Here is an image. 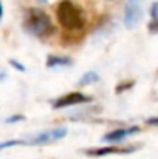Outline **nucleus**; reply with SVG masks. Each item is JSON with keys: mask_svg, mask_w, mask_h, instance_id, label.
Listing matches in <instances>:
<instances>
[{"mask_svg": "<svg viewBox=\"0 0 158 159\" xmlns=\"http://www.w3.org/2000/svg\"><path fill=\"white\" fill-rule=\"evenodd\" d=\"M23 28H25L26 33H30L31 36L39 37V39L50 37L56 31L48 14H45L42 9H36V8H31V9L26 11Z\"/></svg>", "mask_w": 158, "mask_h": 159, "instance_id": "1", "label": "nucleus"}, {"mask_svg": "<svg viewBox=\"0 0 158 159\" xmlns=\"http://www.w3.org/2000/svg\"><path fill=\"white\" fill-rule=\"evenodd\" d=\"M56 16L60 26L67 31H79L85 25L84 14L71 0H62L56 8Z\"/></svg>", "mask_w": 158, "mask_h": 159, "instance_id": "2", "label": "nucleus"}, {"mask_svg": "<svg viewBox=\"0 0 158 159\" xmlns=\"http://www.w3.org/2000/svg\"><path fill=\"white\" fill-rule=\"evenodd\" d=\"M143 2L141 0H127L124 8V25L129 30L136 28L143 20Z\"/></svg>", "mask_w": 158, "mask_h": 159, "instance_id": "3", "label": "nucleus"}, {"mask_svg": "<svg viewBox=\"0 0 158 159\" xmlns=\"http://www.w3.org/2000/svg\"><path fill=\"white\" fill-rule=\"evenodd\" d=\"M93 99L87 94H82V93H67L64 94L62 98H57L56 101H53V108L54 110H59V108H67V107H73V105H81V104H89L92 102Z\"/></svg>", "mask_w": 158, "mask_h": 159, "instance_id": "4", "label": "nucleus"}, {"mask_svg": "<svg viewBox=\"0 0 158 159\" xmlns=\"http://www.w3.org/2000/svg\"><path fill=\"white\" fill-rule=\"evenodd\" d=\"M67 128H54L48 131H42L39 134H36L34 138H31L28 141V145H45V144H51L56 141H60L67 136Z\"/></svg>", "mask_w": 158, "mask_h": 159, "instance_id": "5", "label": "nucleus"}, {"mask_svg": "<svg viewBox=\"0 0 158 159\" xmlns=\"http://www.w3.org/2000/svg\"><path fill=\"white\" fill-rule=\"evenodd\" d=\"M136 148L135 147H115V145H105V147H99V148H89L84 153L87 156H93V158H101V156H108V155H129L133 153Z\"/></svg>", "mask_w": 158, "mask_h": 159, "instance_id": "6", "label": "nucleus"}, {"mask_svg": "<svg viewBox=\"0 0 158 159\" xmlns=\"http://www.w3.org/2000/svg\"><path fill=\"white\" fill-rule=\"evenodd\" d=\"M140 133V127H129V128H116L113 131H108L107 134L103 136V142H108V144H116V142H122L124 139H127L132 134Z\"/></svg>", "mask_w": 158, "mask_h": 159, "instance_id": "7", "label": "nucleus"}, {"mask_svg": "<svg viewBox=\"0 0 158 159\" xmlns=\"http://www.w3.org/2000/svg\"><path fill=\"white\" fill-rule=\"evenodd\" d=\"M73 60L70 57H59V56H48L47 66L48 68H60V66H71Z\"/></svg>", "mask_w": 158, "mask_h": 159, "instance_id": "8", "label": "nucleus"}, {"mask_svg": "<svg viewBox=\"0 0 158 159\" xmlns=\"http://www.w3.org/2000/svg\"><path fill=\"white\" fill-rule=\"evenodd\" d=\"M151 17L152 20L149 22V33L152 34H157L158 33V2H155L152 6H151Z\"/></svg>", "mask_w": 158, "mask_h": 159, "instance_id": "9", "label": "nucleus"}, {"mask_svg": "<svg viewBox=\"0 0 158 159\" xmlns=\"http://www.w3.org/2000/svg\"><path fill=\"white\" fill-rule=\"evenodd\" d=\"M99 80V74L98 73H95V71H87L81 79H79V87H87V85H92V84H95V82H98Z\"/></svg>", "mask_w": 158, "mask_h": 159, "instance_id": "10", "label": "nucleus"}, {"mask_svg": "<svg viewBox=\"0 0 158 159\" xmlns=\"http://www.w3.org/2000/svg\"><path fill=\"white\" fill-rule=\"evenodd\" d=\"M25 142L23 141H19V139H14V141H6V142H0V152L5 150V148H11V147H16V145H23Z\"/></svg>", "mask_w": 158, "mask_h": 159, "instance_id": "11", "label": "nucleus"}, {"mask_svg": "<svg viewBox=\"0 0 158 159\" xmlns=\"http://www.w3.org/2000/svg\"><path fill=\"white\" fill-rule=\"evenodd\" d=\"M132 87H133V82H132V80H129L127 84H122V85L119 84V85L116 87V93L119 94V93H122V91H126V90H129V88H132Z\"/></svg>", "mask_w": 158, "mask_h": 159, "instance_id": "12", "label": "nucleus"}, {"mask_svg": "<svg viewBox=\"0 0 158 159\" xmlns=\"http://www.w3.org/2000/svg\"><path fill=\"white\" fill-rule=\"evenodd\" d=\"M9 65H11V66H14L17 71H22V73H23V71H26L25 65H22L20 62H17V60H14V59H11V60H9Z\"/></svg>", "mask_w": 158, "mask_h": 159, "instance_id": "13", "label": "nucleus"}, {"mask_svg": "<svg viewBox=\"0 0 158 159\" xmlns=\"http://www.w3.org/2000/svg\"><path fill=\"white\" fill-rule=\"evenodd\" d=\"M25 117L22 116V114H16V116H11V117H8L5 122L6 124H16V122H20V120H23Z\"/></svg>", "mask_w": 158, "mask_h": 159, "instance_id": "14", "label": "nucleus"}, {"mask_svg": "<svg viewBox=\"0 0 158 159\" xmlns=\"http://www.w3.org/2000/svg\"><path fill=\"white\" fill-rule=\"evenodd\" d=\"M146 124L151 125V127H158V116L157 117H149V119H146Z\"/></svg>", "mask_w": 158, "mask_h": 159, "instance_id": "15", "label": "nucleus"}, {"mask_svg": "<svg viewBox=\"0 0 158 159\" xmlns=\"http://www.w3.org/2000/svg\"><path fill=\"white\" fill-rule=\"evenodd\" d=\"M2 17H3V5L0 2V20H2Z\"/></svg>", "mask_w": 158, "mask_h": 159, "instance_id": "16", "label": "nucleus"}, {"mask_svg": "<svg viewBox=\"0 0 158 159\" xmlns=\"http://www.w3.org/2000/svg\"><path fill=\"white\" fill-rule=\"evenodd\" d=\"M37 2H39V3H47L48 0H37Z\"/></svg>", "mask_w": 158, "mask_h": 159, "instance_id": "17", "label": "nucleus"}]
</instances>
